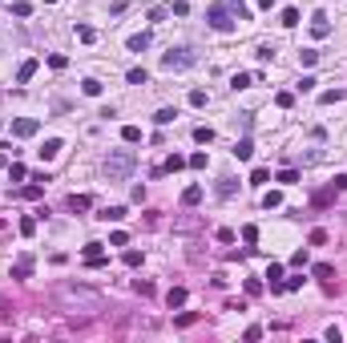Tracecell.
<instances>
[{"label":"cell","mask_w":347,"mask_h":343,"mask_svg":"<svg viewBox=\"0 0 347 343\" xmlns=\"http://www.w3.org/2000/svg\"><path fill=\"white\" fill-rule=\"evenodd\" d=\"M33 73H37V61L28 57V61H20V69H16V81L24 85V81H33Z\"/></svg>","instance_id":"11"},{"label":"cell","mask_w":347,"mask_h":343,"mask_svg":"<svg viewBox=\"0 0 347 343\" xmlns=\"http://www.w3.org/2000/svg\"><path fill=\"white\" fill-rule=\"evenodd\" d=\"M230 8L238 12V20H246V16H250V12H246V0H230Z\"/></svg>","instance_id":"45"},{"label":"cell","mask_w":347,"mask_h":343,"mask_svg":"<svg viewBox=\"0 0 347 343\" xmlns=\"http://www.w3.org/2000/svg\"><path fill=\"white\" fill-rule=\"evenodd\" d=\"M259 8H267V12H271V8H275V0H259Z\"/></svg>","instance_id":"48"},{"label":"cell","mask_w":347,"mask_h":343,"mask_svg":"<svg viewBox=\"0 0 347 343\" xmlns=\"http://www.w3.org/2000/svg\"><path fill=\"white\" fill-rule=\"evenodd\" d=\"M299 61H303V65H307V69H311V65H315V61H319V53H315V49H303V53H299Z\"/></svg>","instance_id":"38"},{"label":"cell","mask_w":347,"mask_h":343,"mask_svg":"<svg viewBox=\"0 0 347 343\" xmlns=\"http://www.w3.org/2000/svg\"><path fill=\"white\" fill-rule=\"evenodd\" d=\"M141 49H149V33H138V37H130V53H141Z\"/></svg>","instance_id":"18"},{"label":"cell","mask_w":347,"mask_h":343,"mask_svg":"<svg viewBox=\"0 0 347 343\" xmlns=\"http://www.w3.org/2000/svg\"><path fill=\"white\" fill-rule=\"evenodd\" d=\"M28 12H33V4H24V0H16V4H12V16H28Z\"/></svg>","instance_id":"43"},{"label":"cell","mask_w":347,"mask_h":343,"mask_svg":"<svg viewBox=\"0 0 347 343\" xmlns=\"http://www.w3.org/2000/svg\"><path fill=\"white\" fill-rule=\"evenodd\" d=\"M101 218H105V222H121V218H125V206H105Z\"/></svg>","instance_id":"15"},{"label":"cell","mask_w":347,"mask_h":343,"mask_svg":"<svg viewBox=\"0 0 347 343\" xmlns=\"http://www.w3.org/2000/svg\"><path fill=\"white\" fill-rule=\"evenodd\" d=\"M134 291H138V295H145V299H149V295H153V283H149V278H138V283H134Z\"/></svg>","instance_id":"35"},{"label":"cell","mask_w":347,"mask_h":343,"mask_svg":"<svg viewBox=\"0 0 347 343\" xmlns=\"http://www.w3.org/2000/svg\"><path fill=\"white\" fill-rule=\"evenodd\" d=\"M335 190H347V174H335Z\"/></svg>","instance_id":"47"},{"label":"cell","mask_w":347,"mask_h":343,"mask_svg":"<svg viewBox=\"0 0 347 343\" xmlns=\"http://www.w3.org/2000/svg\"><path fill=\"white\" fill-rule=\"evenodd\" d=\"M20 234H24V238H33V234H37V218H33V214H24V218H20Z\"/></svg>","instance_id":"16"},{"label":"cell","mask_w":347,"mask_h":343,"mask_svg":"<svg viewBox=\"0 0 347 343\" xmlns=\"http://www.w3.org/2000/svg\"><path fill=\"white\" fill-rule=\"evenodd\" d=\"M57 299L69 303V307H81V311H97V307H101V295L93 291V287H81V283H77V287H73V283H61V287H57Z\"/></svg>","instance_id":"1"},{"label":"cell","mask_w":347,"mask_h":343,"mask_svg":"<svg viewBox=\"0 0 347 343\" xmlns=\"http://www.w3.org/2000/svg\"><path fill=\"white\" fill-rule=\"evenodd\" d=\"M267 182H271V170H263V166L250 174V186H267Z\"/></svg>","instance_id":"27"},{"label":"cell","mask_w":347,"mask_h":343,"mask_svg":"<svg viewBox=\"0 0 347 343\" xmlns=\"http://www.w3.org/2000/svg\"><path fill=\"white\" fill-rule=\"evenodd\" d=\"M77 41H85V45H93V41H97V33H93V28H89V24H77Z\"/></svg>","instance_id":"23"},{"label":"cell","mask_w":347,"mask_h":343,"mask_svg":"<svg viewBox=\"0 0 347 343\" xmlns=\"http://www.w3.org/2000/svg\"><path fill=\"white\" fill-rule=\"evenodd\" d=\"M206 20H210L214 33H230V28H234V20H230V8H226V4H210Z\"/></svg>","instance_id":"4"},{"label":"cell","mask_w":347,"mask_h":343,"mask_svg":"<svg viewBox=\"0 0 347 343\" xmlns=\"http://www.w3.org/2000/svg\"><path fill=\"white\" fill-rule=\"evenodd\" d=\"M109 259H105V251H101V242H89L85 246V267H105Z\"/></svg>","instance_id":"8"},{"label":"cell","mask_w":347,"mask_h":343,"mask_svg":"<svg viewBox=\"0 0 347 343\" xmlns=\"http://www.w3.org/2000/svg\"><path fill=\"white\" fill-rule=\"evenodd\" d=\"M0 230H4V218H0Z\"/></svg>","instance_id":"50"},{"label":"cell","mask_w":347,"mask_h":343,"mask_svg":"<svg viewBox=\"0 0 347 343\" xmlns=\"http://www.w3.org/2000/svg\"><path fill=\"white\" fill-rule=\"evenodd\" d=\"M242 238H246V242H259V226L246 222V226H242Z\"/></svg>","instance_id":"40"},{"label":"cell","mask_w":347,"mask_h":343,"mask_svg":"<svg viewBox=\"0 0 347 343\" xmlns=\"http://www.w3.org/2000/svg\"><path fill=\"white\" fill-rule=\"evenodd\" d=\"M311 37H315V41H323V37H331V20H327L323 12H315V16H311Z\"/></svg>","instance_id":"7"},{"label":"cell","mask_w":347,"mask_h":343,"mask_svg":"<svg viewBox=\"0 0 347 343\" xmlns=\"http://www.w3.org/2000/svg\"><path fill=\"white\" fill-rule=\"evenodd\" d=\"M81 93H85V97H101V81H81Z\"/></svg>","instance_id":"17"},{"label":"cell","mask_w":347,"mask_h":343,"mask_svg":"<svg viewBox=\"0 0 347 343\" xmlns=\"http://www.w3.org/2000/svg\"><path fill=\"white\" fill-rule=\"evenodd\" d=\"M186 303V287H170V295H166V307L174 311V307H182Z\"/></svg>","instance_id":"13"},{"label":"cell","mask_w":347,"mask_h":343,"mask_svg":"<svg viewBox=\"0 0 347 343\" xmlns=\"http://www.w3.org/2000/svg\"><path fill=\"white\" fill-rule=\"evenodd\" d=\"M267 278H271V287H275V283H282V267H278V263H271V267H267Z\"/></svg>","instance_id":"34"},{"label":"cell","mask_w":347,"mask_h":343,"mask_svg":"<svg viewBox=\"0 0 347 343\" xmlns=\"http://www.w3.org/2000/svg\"><path fill=\"white\" fill-rule=\"evenodd\" d=\"M121 137L134 145V141H141V130H138V126H125V130H121Z\"/></svg>","instance_id":"33"},{"label":"cell","mask_w":347,"mask_h":343,"mask_svg":"<svg viewBox=\"0 0 347 343\" xmlns=\"http://www.w3.org/2000/svg\"><path fill=\"white\" fill-rule=\"evenodd\" d=\"M174 117H178V109H170V105L153 113V121H157V126H170V121H174Z\"/></svg>","instance_id":"21"},{"label":"cell","mask_w":347,"mask_h":343,"mask_svg":"<svg viewBox=\"0 0 347 343\" xmlns=\"http://www.w3.org/2000/svg\"><path fill=\"white\" fill-rule=\"evenodd\" d=\"M331 274H335V267H331V263H315V278H323V283H327Z\"/></svg>","instance_id":"25"},{"label":"cell","mask_w":347,"mask_h":343,"mask_svg":"<svg viewBox=\"0 0 347 343\" xmlns=\"http://www.w3.org/2000/svg\"><path fill=\"white\" fill-rule=\"evenodd\" d=\"M4 166H8V153H0V170H4Z\"/></svg>","instance_id":"49"},{"label":"cell","mask_w":347,"mask_h":343,"mask_svg":"<svg viewBox=\"0 0 347 343\" xmlns=\"http://www.w3.org/2000/svg\"><path fill=\"white\" fill-rule=\"evenodd\" d=\"M125 267H141V251H125Z\"/></svg>","instance_id":"44"},{"label":"cell","mask_w":347,"mask_h":343,"mask_svg":"<svg viewBox=\"0 0 347 343\" xmlns=\"http://www.w3.org/2000/svg\"><path fill=\"white\" fill-rule=\"evenodd\" d=\"M275 105H278V109H291V105H295V93H278Z\"/></svg>","instance_id":"37"},{"label":"cell","mask_w":347,"mask_h":343,"mask_svg":"<svg viewBox=\"0 0 347 343\" xmlns=\"http://www.w3.org/2000/svg\"><path fill=\"white\" fill-rule=\"evenodd\" d=\"M202 202V186H186V194H182V206H198Z\"/></svg>","instance_id":"12"},{"label":"cell","mask_w":347,"mask_h":343,"mask_svg":"<svg viewBox=\"0 0 347 343\" xmlns=\"http://www.w3.org/2000/svg\"><path fill=\"white\" fill-rule=\"evenodd\" d=\"M8 178H12V182H24V178H28V170H24L20 162H12V166H8Z\"/></svg>","instance_id":"30"},{"label":"cell","mask_w":347,"mask_h":343,"mask_svg":"<svg viewBox=\"0 0 347 343\" xmlns=\"http://www.w3.org/2000/svg\"><path fill=\"white\" fill-rule=\"evenodd\" d=\"M28 274H33V255H20L12 263V278H28Z\"/></svg>","instance_id":"9"},{"label":"cell","mask_w":347,"mask_h":343,"mask_svg":"<svg viewBox=\"0 0 347 343\" xmlns=\"http://www.w3.org/2000/svg\"><path fill=\"white\" fill-rule=\"evenodd\" d=\"M182 166H186V158H182V153H174V158H170L162 170H166V174H174V170H182Z\"/></svg>","instance_id":"36"},{"label":"cell","mask_w":347,"mask_h":343,"mask_svg":"<svg viewBox=\"0 0 347 343\" xmlns=\"http://www.w3.org/2000/svg\"><path fill=\"white\" fill-rule=\"evenodd\" d=\"M206 162H210L206 153H190V162H186V166H194V170H206Z\"/></svg>","instance_id":"39"},{"label":"cell","mask_w":347,"mask_h":343,"mask_svg":"<svg viewBox=\"0 0 347 343\" xmlns=\"http://www.w3.org/2000/svg\"><path fill=\"white\" fill-rule=\"evenodd\" d=\"M282 24L295 28V24H299V8H282Z\"/></svg>","instance_id":"32"},{"label":"cell","mask_w":347,"mask_h":343,"mask_svg":"<svg viewBox=\"0 0 347 343\" xmlns=\"http://www.w3.org/2000/svg\"><path fill=\"white\" fill-rule=\"evenodd\" d=\"M125 81H130V85H145L149 73H145V69H130V73H125Z\"/></svg>","instance_id":"22"},{"label":"cell","mask_w":347,"mask_h":343,"mask_svg":"<svg viewBox=\"0 0 347 343\" xmlns=\"http://www.w3.org/2000/svg\"><path fill=\"white\" fill-rule=\"evenodd\" d=\"M263 206H267V210H278V206H282V194H278V190H267V194H263Z\"/></svg>","instance_id":"20"},{"label":"cell","mask_w":347,"mask_h":343,"mask_svg":"<svg viewBox=\"0 0 347 343\" xmlns=\"http://www.w3.org/2000/svg\"><path fill=\"white\" fill-rule=\"evenodd\" d=\"M194 65V53L190 49H170L166 57H162V69L166 73H174V69H190Z\"/></svg>","instance_id":"3"},{"label":"cell","mask_w":347,"mask_h":343,"mask_svg":"<svg viewBox=\"0 0 347 343\" xmlns=\"http://www.w3.org/2000/svg\"><path fill=\"white\" fill-rule=\"evenodd\" d=\"M125 242H130V234H125V230H113V234H109V246H125Z\"/></svg>","instance_id":"42"},{"label":"cell","mask_w":347,"mask_h":343,"mask_svg":"<svg viewBox=\"0 0 347 343\" xmlns=\"http://www.w3.org/2000/svg\"><path fill=\"white\" fill-rule=\"evenodd\" d=\"M190 105H194V109L206 105V89H194V93H190Z\"/></svg>","instance_id":"41"},{"label":"cell","mask_w":347,"mask_h":343,"mask_svg":"<svg viewBox=\"0 0 347 343\" xmlns=\"http://www.w3.org/2000/svg\"><path fill=\"white\" fill-rule=\"evenodd\" d=\"M278 287H282V291H299V287H303V274H291V278H282Z\"/></svg>","instance_id":"29"},{"label":"cell","mask_w":347,"mask_h":343,"mask_svg":"<svg viewBox=\"0 0 347 343\" xmlns=\"http://www.w3.org/2000/svg\"><path fill=\"white\" fill-rule=\"evenodd\" d=\"M194 141H198V145H210V141H214V130H210V126H198V130H194Z\"/></svg>","instance_id":"19"},{"label":"cell","mask_w":347,"mask_h":343,"mask_svg":"<svg viewBox=\"0 0 347 343\" xmlns=\"http://www.w3.org/2000/svg\"><path fill=\"white\" fill-rule=\"evenodd\" d=\"M61 149H65V141H61V137H49V141L37 149V158H41V162H53V158H61Z\"/></svg>","instance_id":"6"},{"label":"cell","mask_w":347,"mask_h":343,"mask_svg":"<svg viewBox=\"0 0 347 343\" xmlns=\"http://www.w3.org/2000/svg\"><path fill=\"white\" fill-rule=\"evenodd\" d=\"M255 85V73H234L230 77V89H250Z\"/></svg>","instance_id":"14"},{"label":"cell","mask_w":347,"mask_h":343,"mask_svg":"<svg viewBox=\"0 0 347 343\" xmlns=\"http://www.w3.org/2000/svg\"><path fill=\"white\" fill-rule=\"evenodd\" d=\"M323 335H327V343H343V331H339V327H327Z\"/></svg>","instance_id":"46"},{"label":"cell","mask_w":347,"mask_h":343,"mask_svg":"<svg viewBox=\"0 0 347 343\" xmlns=\"http://www.w3.org/2000/svg\"><path fill=\"white\" fill-rule=\"evenodd\" d=\"M134 166H138V153L134 149H113L109 158H105V178L109 182H125L134 174Z\"/></svg>","instance_id":"2"},{"label":"cell","mask_w":347,"mask_h":343,"mask_svg":"<svg viewBox=\"0 0 347 343\" xmlns=\"http://www.w3.org/2000/svg\"><path fill=\"white\" fill-rule=\"evenodd\" d=\"M69 210H89V194H73L69 198Z\"/></svg>","instance_id":"31"},{"label":"cell","mask_w":347,"mask_h":343,"mask_svg":"<svg viewBox=\"0 0 347 343\" xmlns=\"http://www.w3.org/2000/svg\"><path fill=\"white\" fill-rule=\"evenodd\" d=\"M234 194V178H222L218 182V198H230Z\"/></svg>","instance_id":"28"},{"label":"cell","mask_w":347,"mask_h":343,"mask_svg":"<svg viewBox=\"0 0 347 343\" xmlns=\"http://www.w3.org/2000/svg\"><path fill=\"white\" fill-rule=\"evenodd\" d=\"M37 130H41L37 117H16V121H12V134H16V137H33Z\"/></svg>","instance_id":"5"},{"label":"cell","mask_w":347,"mask_h":343,"mask_svg":"<svg viewBox=\"0 0 347 343\" xmlns=\"http://www.w3.org/2000/svg\"><path fill=\"white\" fill-rule=\"evenodd\" d=\"M250 153H255V141H250V137L234 141V158H238V162H250Z\"/></svg>","instance_id":"10"},{"label":"cell","mask_w":347,"mask_h":343,"mask_svg":"<svg viewBox=\"0 0 347 343\" xmlns=\"http://www.w3.org/2000/svg\"><path fill=\"white\" fill-rule=\"evenodd\" d=\"M275 182H282V186H295V182H299V174H295V170H278V174H275Z\"/></svg>","instance_id":"26"},{"label":"cell","mask_w":347,"mask_h":343,"mask_svg":"<svg viewBox=\"0 0 347 343\" xmlns=\"http://www.w3.org/2000/svg\"><path fill=\"white\" fill-rule=\"evenodd\" d=\"M343 97H347V89H327L319 101H323V105H331V101H343Z\"/></svg>","instance_id":"24"}]
</instances>
